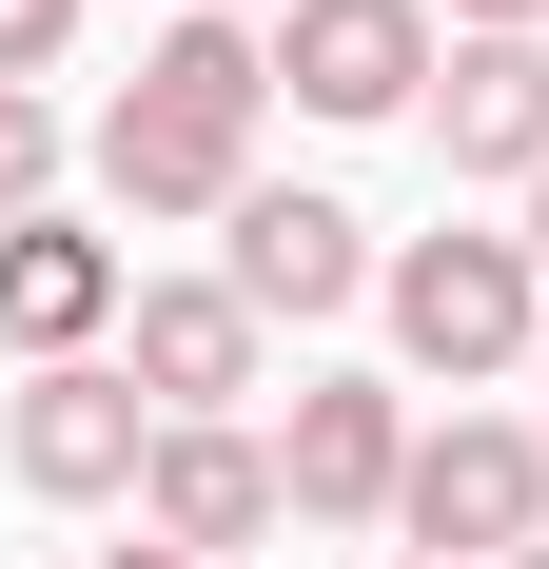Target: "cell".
<instances>
[{
    "label": "cell",
    "mask_w": 549,
    "mask_h": 569,
    "mask_svg": "<svg viewBox=\"0 0 549 569\" xmlns=\"http://www.w3.org/2000/svg\"><path fill=\"white\" fill-rule=\"evenodd\" d=\"M256 99H274V40L197 0V20L138 59V99L99 118V197L118 217H236V197H256Z\"/></svg>",
    "instance_id": "cell-1"
},
{
    "label": "cell",
    "mask_w": 549,
    "mask_h": 569,
    "mask_svg": "<svg viewBox=\"0 0 549 569\" xmlns=\"http://www.w3.org/2000/svg\"><path fill=\"white\" fill-rule=\"evenodd\" d=\"M373 295H392V353H412V373H451V393H491V373H530V353H549L530 236H412Z\"/></svg>",
    "instance_id": "cell-2"
},
{
    "label": "cell",
    "mask_w": 549,
    "mask_h": 569,
    "mask_svg": "<svg viewBox=\"0 0 549 569\" xmlns=\"http://www.w3.org/2000/svg\"><path fill=\"white\" fill-rule=\"evenodd\" d=\"M392 530L432 569H471V550H549V432H510V412H451V432H412V491H392Z\"/></svg>",
    "instance_id": "cell-3"
},
{
    "label": "cell",
    "mask_w": 549,
    "mask_h": 569,
    "mask_svg": "<svg viewBox=\"0 0 549 569\" xmlns=\"http://www.w3.org/2000/svg\"><path fill=\"white\" fill-rule=\"evenodd\" d=\"M0 452H20V491H40V511H118V491L158 471V393H138L118 353H59V373H20Z\"/></svg>",
    "instance_id": "cell-4"
},
{
    "label": "cell",
    "mask_w": 549,
    "mask_h": 569,
    "mask_svg": "<svg viewBox=\"0 0 549 569\" xmlns=\"http://www.w3.org/2000/svg\"><path fill=\"white\" fill-rule=\"evenodd\" d=\"M256 295L236 276H138V315H118V373L158 393V432H236V393H256Z\"/></svg>",
    "instance_id": "cell-5"
},
{
    "label": "cell",
    "mask_w": 549,
    "mask_h": 569,
    "mask_svg": "<svg viewBox=\"0 0 549 569\" xmlns=\"http://www.w3.org/2000/svg\"><path fill=\"white\" fill-rule=\"evenodd\" d=\"M274 99L412 118V99H432V0H295V20H274Z\"/></svg>",
    "instance_id": "cell-6"
},
{
    "label": "cell",
    "mask_w": 549,
    "mask_h": 569,
    "mask_svg": "<svg viewBox=\"0 0 549 569\" xmlns=\"http://www.w3.org/2000/svg\"><path fill=\"white\" fill-rule=\"evenodd\" d=\"M274 471H295V511H315V530H392V491H412V412H392L373 373H315L295 432H274Z\"/></svg>",
    "instance_id": "cell-7"
},
{
    "label": "cell",
    "mask_w": 549,
    "mask_h": 569,
    "mask_svg": "<svg viewBox=\"0 0 549 569\" xmlns=\"http://www.w3.org/2000/svg\"><path fill=\"white\" fill-rule=\"evenodd\" d=\"M138 530L158 550H274L295 530V471H274V432H158V471H138Z\"/></svg>",
    "instance_id": "cell-8"
},
{
    "label": "cell",
    "mask_w": 549,
    "mask_h": 569,
    "mask_svg": "<svg viewBox=\"0 0 549 569\" xmlns=\"http://www.w3.org/2000/svg\"><path fill=\"white\" fill-rule=\"evenodd\" d=\"M217 276L256 295V315H353L392 256H373V217H353V197H274V177H256V197H236V256H217Z\"/></svg>",
    "instance_id": "cell-9"
},
{
    "label": "cell",
    "mask_w": 549,
    "mask_h": 569,
    "mask_svg": "<svg viewBox=\"0 0 549 569\" xmlns=\"http://www.w3.org/2000/svg\"><path fill=\"white\" fill-rule=\"evenodd\" d=\"M118 315H138V276H118V236H79V217H20L0 236V353H99Z\"/></svg>",
    "instance_id": "cell-10"
},
{
    "label": "cell",
    "mask_w": 549,
    "mask_h": 569,
    "mask_svg": "<svg viewBox=\"0 0 549 569\" xmlns=\"http://www.w3.org/2000/svg\"><path fill=\"white\" fill-rule=\"evenodd\" d=\"M432 138H451V177H549V40H451Z\"/></svg>",
    "instance_id": "cell-11"
},
{
    "label": "cell",
    "mask_w": 549,
    "mask_h": 569,
    "mask_svg": "<svg viewBox=\"0 0 549 569\" xmlns=\"http://www.w3.org/2000/svg\"><path fill=\"white\" fill-rule=\"evenodd\" d=\"M20 217H59V99L40 79H0V236Z\"/></svg>",
    "instance_id": "cell-12"
},
{
    "label": "cell",
    "mask_w": 549,
    "mask_h": 569,
    "mask_svg": "<svg viewBox=\"0 0 549 569\" xmlns=\"http://www.w3.org/2000/svg\"><path fill=\"white\" fill-rule=\"evenodd\" d=\"M59 40H79V0H0V79H59Z\"/></svg>",
    "instance_id": "cell-13"
},
{
    "label": "cell",
    "mask_w": 549,
    "mask_h": 569,
    "mask_svg": "<svg viewBox=\"0 0 549 569\" xmlns=\"http://www.w3.org/2000/svg\"><path fill=\"white\" fill-rule=\"evenodd\" d=\"M451 20H471V40H530V20H549V0H451Z\"/></svg>",
    "instance_id": "cell-14"
},
{
    "label": "cell",
    "mask_w": 549,
    "mask_h": 569,
    "mask_svg": "<svg viewBox=\"0 0 549 569\" xmlns=\"http://www.w3.org/2000/svg\"><path fill=\"white\" fill-rule=\"evenodd\" d=\"M99 569H197V550H158V530H138V550H99Z\"/></svg>",
    "instance_id": "cell-15"
},
{
    "label": "cell",
    "mask_w": 549,
    "mask_h": 569,
    "mask_svg": "<svg viewBox=\"0 0 549 569\" xmlns=\"http://www.w3.org/2000/svg\"><path fill=\"white\" fill-rule=\"evenodd\" d=\"M530 276H549V177H530Z\"/></svg>",
    "instance_id": "cell-16"
},
{
    "label": "cell",
    "mask_w": 549,
    "mask_h": 569,
    "mask_svg": "<svg viewBox=\"0 0 549 569\" xmlns=\"http://www.w3.org/2000/svg\"><path fill=\"white\" fill-rule=\"evenodd\" d=\"M217 20H236V0H217ZM274 20H295V0H274Z\"/></svg>",
    "instance_id": "cell-17"
},
{
    "label": "cell",
    "mask_w": 549,
    "mask_h": 569,
    "mask_svg": "<svg viewBox=\"0 0 549 569\" xmlns=\"http://www.w3.org/2000/svg\"><path fill=\"white\" fill-rule=\"evenodd\" d=\"M392 569H432V550H392Z\"/></svg>",
    "instance_id": "cell-18"
},
{
    "label": "cell",
    "mask_w": 549,
    "mask_h": 569,
    "mask_svg": "<svg viewBox=\"0 0 549 569\" xmlns=\"http://www.w3.org/2000/svg\"><path fill=\"white\" fill-rule=\"evenodd\" d=\"M510 569H549V550H510Z\"/></svg>",
    "instance_id": "cell-19"
},
{
    "label": "cell",
    "mask_w": 549,
    "mask_h": 569,
    "mask_svg": "<svg viewBox=\"0 0 549 569\" xmlns=\"http://www.w3.org/2000/svg\"><path fill=\"white\" fill-rule=\"evenodd\" d=\"M530 373H549V353H530Z\"/></svg>",
    "instance_id": "cell-20"
}]
</instances>
